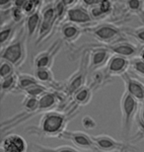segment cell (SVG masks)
Here are the masks:
<instances>
[{
	"mask_svg": "<svg viewBox=\"0 0 144 152\" xmlns=\"http://www.w3.org/2000/svg\"><path fill=\"white\" fill-rule=\"evenodd\" d=\"M68 114L59 111H50L44 113L39 118V126H30L26 130L31 134H37L44 137H58L65 132L68 121H70Z\"/></svg>",
	"mask_w": 144,
	"mask_h": 152,
	"instance_id": "obj_1",
	"label": "cell"
},
{
	"mask_svg": "<svg viewBox=\"0 0 144 152\" xmlns=\"http://www.w3.org/2000/svg\"><path fill=\"white\" fill-rule=\"evenodd\" d=\"M27 33L24 26L20 29L13 41L4 48H1V60L12 63L15 67H20L27 58Z\"/></svg>",
	"mask_w": 144,
	"mask_h": 152,
	"instance_id": "obj_2",
	"label": "cell"
},
{
	"mask_svg": "<svg viewBox=\"0 0 144 152\" xmlns=\"http://www.w3.org/2000/svg\"><path fill=\"white\" fill-rule=\"evenodd\" d=\"M139 102L132 98L130 95L124 92L121 99V135L124 140L128 139L132 130V126L136 120V115L139 112Z\"/></svg>",
	"mask_w": 144,
	"mask_h": 152,
	"instance_id": "obj_3",
	"label": "cell"
},
{
	"mask_svg": "<svg viewBox=\"0 0 144 152\" xmlns=\"http://www.w3.org/2000/svg\"><path fill=\"white\" fill-rule=\"evenodd\" d=\"M87 31L104 45H114L115 42L125 41L124 32L118 26L110 23H102L92 26L87 29Z\"/></svg>",
	"mask_w": 144,
	"mask_h": 152,
	"instance_id": "obj_4",
	"label": "cell"
},
{
	"mask_svg": "<svg viewBox=\"0 0 144 152\" xmlns=\"http://www.w3.org/2000/svg\"><path fill=\"white\" fill-rule=\"evenodd\" d=\"M41 16L42 21L38 32V39L36 42L37 45L50 37V35L53 32L58 24L56 9H54V3H48L47 5L44 6L41 10Z\"/></svg>",
	"mask_w": 144,
	"mask_h": 152,
	"instance_id": "obj_5",
	"label": "cell"
},
{
	"mask_svg": "<svg viewBox=\"0 0 144 152\" xmlns=\"http://www.w3.org/2000/svg\"><path fill=\"white\" fill-rule=\"evenodd\" d=\"M93 139L101 152H136V147L128 141H119L108 134L94 135Z\"/></svg>",
	"mask_w": 144,
	"mask_h": 152,
	"instance_id": "obj_6",
	"label": "cell"
},
{
	"mask_svg": "<svg viewBox=\"0 0 144 152\" xmlns=\"http://www.w3.org/2000/svg\"><path fill=\"white\" fill-rule=\"evenodd\" d=\"M59 138L65 139L72 142V144L82 151L99 152L95 143L93 136L89 135L87 132L81 130H65Z\"/></svg>",
	"mask_w": 144,
	"mask_h": 152,
	"instance_id": "obj_7",
	"label": "cell"
},
{
	"mask_svg": "<svg viewBox=\"0 0 144 152\" xmlns=\"http://www.w3.org/2000/svg\"><path fill=\"white\" fill-rule=\"evenodd\" d=\"M112 56L113 54L104 45H93L87 56V70L90 72L102 70V68H105Z\"/></svg>",
	"mask_w": 144,
	"mask_h": 152,
	"instance_id": "obj_8",
	"label": "cell"
},
{
	"mask_svg": "<svg viewBox=\"0 0 144 152\" xmlns=\"http://www.w3.org/2000/svg\"><path fill=\"white\" fill-rule=\"evenodd\" d=\"M62 48V39H58L50 45L45 50H42L34 57L33 63L35 69L38 68H51L54 59Z\"/></svg>",
	"mask_w": 144,
	"mask_h": 152,
	"instance_id": "obj_9",
	"label": "cell"
},
{
	"mask_svg": "<svg viewBox=\"0 0 144 152\" xmlns=\"http://www.w3.org/2000/svg\"><path fill=\"white\" fill-rule=\"evenodd\" d=\"M130 67L131 59L113 54L107 65L105 66V68H103V71L105 72L107 77L112 79L113 77H116V76H121V77L124 76L125 73H127L128 69Z\"/></svg>",
	"mask_w": 144,
	"mask_h": 152,
	"instance_id": "obj_10",
	"label": "cell"
},
{
	"mask_svg": "<svg viewBox=\"0 0 144 152\" xmlns=\"http://www.w3.org/2000/svg\"><path fill=\"white\" fill-rule=\"evenodd\" d=\"M66 22L73 23L78 26H86L91 25L94 22L92 19L89 9L82 4V2H78L77 5L69 8L66 14Z\"/></svg>",
	"mask_w": 144,
	"mask_h": 152,
	"instance_id": "obj_11",
	"label": "cell"
},
{
	"mask_svg": "<svg viewBox=\"0 0 144 152\" xmlns=\"http://www.w3.org/2000/svg\"><path fill=\"white\" fill-rule=\"evenodd\" d=\"M104 47H105L112 54L124 56L129 59H132L134 57L138 56L139 51L141 50L138 45H136L135 44H133V42L127 41V39L115 42L114 45H104Z\"/></svg>",
	"mask_w": 144,
	"mask_h": 152,
	"instance_id": "obj_12",
	"label": "cell"
},
{
	"mask_svg": "<svg viewBox=\"0 0 144 152\" xmlns=\"http://www.w3.org/2000/svg\"><path fill=\"white\" fill-rule=\"evenodd\" d=\"M122 81L124 83L125 92L130 95L139 103L144 102V84L139 79L133 77L130 73H125L121 76Z\"/></svg>",
	"mask_w": 144,
	"mask_h": 152,
	"instance_id": "obj_13",
	"label": "cell"
},
{
	"mask_svg": "<svg viewBox=\"0 0 144 152\" xmlns=\"http://www.w3.org/2000/svg\"><path fill=\"white\" fill-rule=\"evenodd\" d=\"M1 148L6 152H27L28 144L26 139L19 134H8L3 138Z\"/></svg>",
	"mask_w": 144,
	"mask_h": 152,
	"instance_id": "obj_14",
	"label": "cell"
},
{
	"mask_svg": "<svg viewBox=\"0 0 144 152\" xmlns=\"http://www.w3.org/2000/svg\"><path fill=\"white\" fill-rule=\"evenodd\" d=\"M83 29L80 26L75 25L70 22H64L61 25L60 34L62 36L63 41H65L68 44H73L81 37Z\"/></svg>",
	"mask_w": 144,
	"mask_h": 152,
	"instance_id": "obj_15",
	"label": "cell"
},
{
	"mask_svg": "<svg viewBox=\"0 0 144 152\" xmlns=\"http://www.w3.org/2000/svg\"><path fill=\"white\" fill-rule=\"evenodd\" d=\"M24 25H22V24H16L14 22H10L4 26H1V30H0V44H1V48H4L10 44L16 38L18 32L20 31V29Z\"/></svg>",
	"mask_w": 144,
	"mask_h": 152,
	"instance_id": "obj_16",
	"label": "cell"
},
{
	"mask_svg": "<svg viewBox=\"0 0 144 152\" xmlns=\"http://www.w3.org/2000/svg\"><path fill=\"white\" fill-rule=\"evenodd\" d=\"M59 104V99L56 93L48 91L44 95L39 98V113H47L53 111V109Z\"/></svg>",
	"mask_w": 144,
	"mask_h": 152,
	"instance_id": "obj_17",
	"label": "cell"
},
{
	"mask_svg": "<svg viewBox=\"0 0 144 152\" xmlns=\"http://www.w3.org/2000/svg\"><path fill=\"white\" fill-rule=\"evenodd\" d=\"M84 81H85V71L82 69V64H81V68L76 73L73 74L69 78V80L67 81L65 89H64L65 92L67 93V95L69 96L74 95L81 87L84 86Z\"/></svg>",
	"mask_w": 144,
	"mask_h": 152,
	"instance_id": "obj_18",
	"label": "cell"
},
{
	"mask_svg": "<svg viewBox=\"0 0 144 152\" xmlns=\"http://www.w3.org/2000/svg\"><path fill=\"white\" fill-rule=\"evenodd\" d=\"M93 93H94V89L90 85H84L83 87H81L80 89L72 96L73 103H74L77 107L86 106L92 101Z\"/></svg>",
	"mask_w": 144,
	"mask_h": 152,
	"instance_id": "obj_19",
	"label": "cell"
},
{
	"mask_svg": "<svg viewBox=\"0 0 144 152\" xmlns=\"http://www.w3.org/2000/svg\"><path fill=\"white\" fill-rule=\"evenodd\" d=\"M41 10L35 12V13L30 15V16H27L25 22H24V28H25L27 36L29 38L33 37L36 33L39 32V26H41Z\"/></svg>",
	"mask_w": 144,
	"mask_h": 152,
	"instance_id": "obj_20",
	"label": "cell"
},
{
	"mask_svg": "<svg viewBox=\"0 0 144 152\" xmlns=\"http://www.w3.org/2000/svg\"><path fill=\"white\" fill-rule=\"evenodd\" d=\"M39 82L37 80V78L34 75H31L28 73H20L18 74V86H17V92L24 93L26 90H28L30 87L34 85L38 84Z\"/></svg>",
	"mask_w": 144,
	"mask_h": 152,
	"instance_id": "obj_21",
	"label": "cell"
},
{
	"mask_svg": "<svg viewBox=\"0 0 144 152\" xmlns=\"http://www.w3.org/2000/svg\"><path fill=\"white\" fill-rule=\"evenodd\" d=\"M34 149L36 152H87L77 149L70 145H60L57 147H50L42 144H34Z\"/></svg>",
	"mask_w": 144,
	"mask_h": 152,
	"instance_id": "obj_22",
	"label": "cell"
},
{
	"mask_svg": "<svg viewBox=\"0 0 144 152\" xmlns=\"http://www.w3.org/2000/svg\"><path fill=\"white\" fill-rule=\"evenodd\" d=\"M34 76L37 78L39 83H47V84H54L56 83V79L51 68H38L35 69V73Z\"/></svg>",
	"mask_w": 144,
	"mask_h": 152,
	"instance_id": "obj_23",
	"label": "cell"
},
{
	"mask_svg": "<svg viewBox=\"0 0 144 152\" xmlns=\"http://www.w3.org/2000/svg\"><path fill=\"white\" fill-rule=\"evenodd\" d=\"M18 86V74L9 76L7 78L1 79V93L4 96L5 93H15L17 92Z\"/></svg>",
	"mask_w": 144,
	"mask_h": 152,
	"instance_id": "obj_24",
	"label": "cell"
},
{
	"mask_svg": "<svg viewBox=\"0 0 144 152\" xmlns=\"http://www.w3.org/2000/svg\"><path fill=\"white\" fill-rule=\"evenodd\" d=\"M48 88L45 86L44 84L38 83L34 86L30 87L28 90H26L23 94L25 96H31V97H35V98H39L42 95H44L45 93L48 92Z\"/></svg>",
	"mask_w": 144,
	"mask_h": 152,
	"instance_id": "obj_25",
	"label": "cell"
},
{
	"mask_svg": "<svg viewBox=\"0 0 144 152\" xmlns=\"http://www.w3.org/2000/svg\"><path fill=\"white\" fill-rule=\"evenodd\" d=\"M15 69H16V67L12 63L5 61V60H1V64H0V77H1V79H4L9 77V76L16 74L15 73Z\"/></svg>",
	"mask_w": 144,
	"mask_h": 152,
	"instance_id": "obj_26",
	"label": "cell"
},
{
	"mask_svg": "<svg viewBox=\"0 0 144 152\" xmlns=\"http://www.w3.org/2000/svg\"><path fill=\"white\" fill-rule=\"evenodd\" d=\"M10 16H11V21L16 24H24L27 16L24 13L23 9L20 7H16L14 6L13 8L10 10Z\"/></svg>",
	"mask_w": 144,
	"mask_h": 152,
	"instance_id": "obj_27",
	"label": "cell"
},
{
	"mask_svg": "<svg viewBox=\"0 0 144 152\" xmlns=\"http://www.w3.org/2000/svg\"><path fill=\"white\" fill-rule=\"evenodd\" d=\"M125 33L133 37L137 42L144 45V25L136 27V28L125 29Z\"/></svg>",
	"mask_w": 144,
	"mask_h": 152,
	"instance_id": "obj_28",
	"label": "cell"
},
{
	"mask_svg": "<svg viewBox=\"0 0 144 152\" xmlns=\"http://www.w3.org/2000/svg\"><path fill=\"white\" fill-rule=\"evenodd\" d=\"M127 9L134 14L142 13L144 11V1H137V0H130L125 3Z\"/></svg>",
	"mask_w": 144,
	"mask_h": 152,
	"instance_id": "obj_29",
	"label": "cell"
},
{
	"mask_svg": "<svg viewBox=\"0 0 144 152\" xmlns=\"http://www.w3.org/2000/svg\"><path fill=\"white\" fill-rule=\"evenodd\" d=\"M131 68L134 71V73L144 78V62L138 57H134L131 59Z\"/></svg>",
	"mask_w": 144,
	"mask_h": 152,
	"instance_id": "obj_30",
	"label": "cell"
},
{
	"mask_svg": "<svg viewBox=\"0 0 144 152\" xmlns=\"http://www.w3.org/2000/svg\"><path fill=\"white\" fill-rule=\"evenodd\" d=\"M81 124H82V126H83V127H85V129L88 130L95 129L97 127V121L94 120L93 117H91V115H84V117L82 118Z\"/></svg>",
	"mask_w": 144,
	"mask_h": 152,
	"instance_id": "obj_31",
	"label": "cell"
},
{
	"mask_svg": "<svg viewBox=\"0 0 144 152\" xmlns=\"http://www.w3.org/2000/svg\"><path fill=\"white\" fill-rule=\"evenodd\" d=\"M99 8L105 17H108L113 11V3L110 1H99Z\"/></svg>",
	"mask_w": 144,
	"mask_h": 152,
	"instance_id": "obj_32",
	"label": "cell"
},
{
	"mask_svg": "<svg viewBox=\"0 0 144 152\" xmlns=\"http://www.w3.org/2000/svg\"><path fill=\"white\" fill-rule=\"evenodd\" d=\"M137 124H138V129H139V132H140V134H141L142 137H144V124H142V121L137 118Z\"/></svg>",
	"mask_w": 144,
	"mask_h": 152,
	"instance_id": "obj_33",
	"label": "cell"
},
{
	"mask_svg": "<svg viewBox=\"0 0 144 152\" xmlns=\"http://www.w3.org/2000/svg\"><path fill=\"white\" fill-rule=\"evenodd\" d=\"M139 120L142 121V124H144V104L140 106V110H139Z\"/></svg>",
	"mask_w": 144,
	"mask_h": 152,
	"instance_id": "obj_34",
	"label": "cell"
},
{
	"mask_svg": "<svg viewBox=\"0 0 144 152\" xmlns=\"http://www.w3.org/2000/svg\"><path fill=\"white\" fill-rule=\"evenodd\" d=\"M137 57H138L140 60H142V61L144 62V47L141 48V50H140L139 53H138V56H137Z\"/></svg>",
	"mask_w": 144,
	"mask_h": 152,
	"instance_id": "obj_35",
	"label": "cell"
},
{
	"mask_svg": "<svg viewBox=\"0 0 144 152\" xmlns=\"http://www.w3.org/2000/svg\"><path fill=\"white\" fill-rule=\"evenodd\" d=\"M0 152H6V151H5V150H3L2 148H1V149H0Z\"/></svg>",
	"mask_w": 144,
	"mask_h": 152,
	"instance_id": "obj_36",
	"label": "cell"
},
{
	"mask_svg": "<svg viewBox=\"0 0 144 152\" xmlns=\"http://www.w3.org/2000/svg\"><path fill=\"white\" fill-rule=\"evenodd\" d=\"M142 104H144V102H143V103H142Z\"/></svg>",
	"mask_w": 144,
	"mask_h": 152,
	"instance_id": "obj_37",
	"label": "cell"
}]
</instances>
